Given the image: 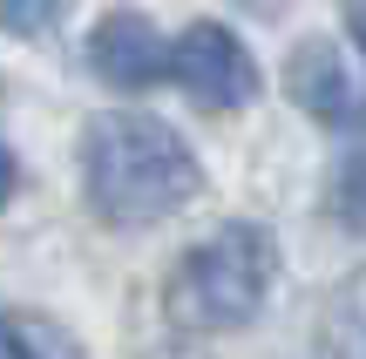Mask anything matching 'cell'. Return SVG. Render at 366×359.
Instances as JSON below:
<instances>
[{"label":"cell","instance_id":"cell-1","mask_svg":"<svg viewBox=\"0 0 366 359\" xmlns=\"http://www.w3.org/2000/svg\"><path fill=\"white\" fill-rule=\"evenodd\" d=\"M197 190H204L197 149L163 116L109 108V116H95L81 129V197H89V211L102 224H116V231L163 224Z\"/></svg>","mask_w":366,"mask_h":359},{"label":"cell","instance_id":"cell-2","mask_svg":"<svg viewBox=\"0 0 366 359\" xmlns=\"http://www.w3.org/2000/svg\"><path fill=\"white\" fill-rule=\"evenodd\" d=\"M278 285V238L264 224H217L177 258L163 285V312L177 333H237L264 312Z\"/></svg>","mask_w":366,"mask_h":359},{"label":"cell","instance_id":"cell-3","mask_svg":"<svg viewBox=\"0 0 366 359\" xmlns=\"http://www.w3.org/2000/svg\"><path fill=\"white\" fill-rule=\"evenodd\" d=\"M170 81L190 95L197 108H217V116L258 102V89H264L258 61H251V48H244V34L224 27V21H190L170 41Z\"/></svg>","mask_w":366,"mask_h":359},{"label":"cell","instance_id":"cell-4","mask_svg":"<svg viewBox=\"0 0 366 359\" xmlns=\"http://www.w3.org/2000/svg\"><path fill=\"white\" fill-rule=\"evenodd\" d=\"M285 95L305 108L312 122H326V129H346V122L366 116V75L353 61H346L340 41H299L285 61Z\"/></svg>","mask_w":366,"mask_h":359},{"label":"cell","instance_id":"cell-5","mask_svg":"<svg viewBox=\"0 0 366 359\" xmlns=\"http://www.w3.org/2000/svg\"><path fill=\"white\" fill-rule=\"evenodd\" d=\"M89 68L109 89H149L157 75H170V41L149 14L136 7H109L89 27Z\"/></svg>","mask_w":366,"mask_h":359},{"label":"cell","instance_id":"cell-6","mask_svg":"<svg viewBox=\"0 0 366 359\" xmlns=\"http://www.w3.org/2000/svg\"><path fill=\"white\" fill-rule=\"evenodd\" d=\"M0 359H81L61 325L34 319V312H0Z\"/></svg>","mask_w":366,"mask_h":359},{"label":"cell","instance_id":"cell-7","mask_svg":"<svg viewBox=\"0 0 366 359\" xmlns=\"http://www.w3.org/2000/svg\"><path fill=\"white\" fill-rule=\"evenodd\" d=\"M75 0H0V27L7 34H48V27L68 21Z\"/></svg>","mask_w":366,"mask_h":359},{"label":"cell","instance_id":"cell-8","mask_svg":"<svg viewBox=\"0 0 366 359\" xmlns=\"http://www.w3.org/2000/svg\"><path fill=\"white\" fill-rule=\"evenodd\" d=\"M332 203H340V217H346L353 231H366V149L340 163V183H332Z\"/></svg>","mask_w":366,"mask_h":359},{"label":"cell","instance_id":"cell-9","mask_svg":"<svg viewBox=\"0 0 366 359\" xmlns=\"http://www.w3.org/2000/svg\"><path fill=\"white\" fill-rule=\"evenodd\" d=\"M340 21H346V41H353V54H360V75H366V0H346Z\"/></svg>","mask_w":366,"mask_h":359},{"label":"cell","instance_id":"cell-10","mask_svg":"<svg viewBox=\"0 0 366 359\" xmlns=\"http://www.w3.org/2000/svg\"><path fill=\"white\" fill-rule=\"evenodd\" d=\"M14 190H21V163H14V149L0 143V211L14 203Z\"/></svg>","mask_w":366,"mask_h":359},{"label":"cell","instance_id":"cell-11","mask_svg":"<svg viewBox=\"0 0 366 359\" xmlns=\"http://www.w3.org/2000/svg\"><path fill=\"white\" fill-rule=\"evenodd\" d=\"M237 7H244V14H258V21H278L292 0H237Z\"/></svg>","mask_w":366,"mask_h":359}]
</instances>
